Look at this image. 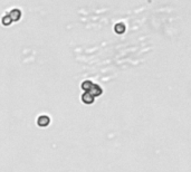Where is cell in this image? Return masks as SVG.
Returning <instances> with one entry per match:
<instances>
[{"label":"cell","instance_id":"6da1fadb","mask_svg":"<svg viewBox=\"0 0 191 172\" xmlns=\"http://www.w3.org/2000/svg\"><path fill=\"white\" fill-rule=\"evenodd\" d=\"M9 17H10V19H11L12 21H18L21 17L20 10H18V9H14V10H11L10 14H9Z\"/></svg>","mask_w":191,"mask_h":172},{"label":"cell","instance_id":"7a4b0ae2","mask_svg":"<svg viewBox=\"0 0 191 172\" xmlns=\"http://www.w3.org/2000/svg\"><path fill=\"white\" fill-rule=\"evenodd\" d=\"M83 102L86 103V104H91V103H93V95H92L91 93H85L84 95H83L82 97Z\"/></svg>","mask_w":191,"mask_h":172},{"label":"cell","instance_id":"3957f363","mask_svg":"<svg viewBox=\"0 0 191 172\" xmlns=\"http://www.w3.org/2000/svg\"><path fill=\"white\" fill-rule=\"evenodd\" d=\"M88 92H89V93H91L93 96H97V95H100L102 90H101V88L98 87L97 85H93V86L91 87V90H88Z\"/></svg>","mask_w":191,"mask_h":172},{"label":"cell","instance_id":"277c9868","mask_svg":"<svg viewBox=\"0 0 191 172\" xmlns=\"http://www.w3.org/2000/svg\"><path fill=\"white\" fill-rule=\"evenodd\" d=\"M48 123H49V119H48L47 116H40L38 119V124L40 126H46V125H48Z\"/></svg>","mask_w":191,"mask_h":172},{"label":"cell","instance_id":"5b68a950","mask_svg":"<svg viewBox=\"0 0 191 172\" xmlns=\"http://www.w3.org/2000/svg\"><path fill=\"white\" fill-rule=\"evenodd\" d=\"M124 29H125V27H124V25H122V23H118V25L115 26V31H118V34H122V32L124 31Z\"/></svg>","mask_w":191,"mask_h":172},{"label":"cell","instance_id":"8992f818","mask_svg":"<svg viewBox=\"0 0 191 172\" xmlns=\"http://www.w3.org/2000/svg\"><path fill=\"white\" fill-rule=\"evenodd\" d=\"M2 23L3 25H5V26H8V25H10V23H11V19H10V17H9V15L8 16H5V17L2 18Z\"/></svg>","mask_w":191,"mask_h":172},{"label":"cell","instance_id":"52a82bcc","mask_svg":"<svg viewBox=\"0 0 191 172\" xmlns=\"http://www.w3.org/2000/svg\"><path fill=\"white\" fill-rule=\"evenodd\" d=\"M92 86H93V85H92L91 82H84V83L82 84L83 90H91Z\"/></svg>","mask_w":191,"mask_h":172}]
</instances>
